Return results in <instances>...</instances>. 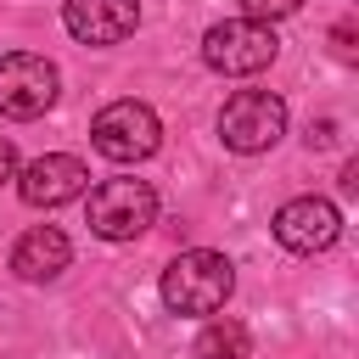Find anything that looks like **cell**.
<instances>
[{
	"mask_svg": "<svg viewBox=\"0 0 359 359\" xmlns=\"http://www.w3.org/2000/svg\"><path fill=\"white\" fill-rule=\"evenodd\" d=\"M163 303L168 314H219L236 292V264L224 252H208V247H191L180 252L168 269H163Z\"/></svg>",
	"mask_w": 359,
	"mask_h": 359,
	"instance_id": "6da1fadb",
	"label": "cell"
},
{
	"mask_svg": "<svg viewBox=\"0 0 359 359\" xmlns=\"http://www.w3.org/2000/svg\"><path fill=\"white\" fill-rule=\"evenodd\" d=\"M280 39L269 22H252V17H230V22H213L202 34V62L224 79H247V73H264L275 62Z\"/></svg>",
	"mask_w": 359,
	"mask_h": 359,
	"instance_id": "7a4b0ae2",
	"label": "cell"
},
{
	"mask_svg": "<svg viewBox=\"0 0 359 359\" xmlns=\"http://www.w3.org/2000/svg\"><path fill=\"white\" fill-rule=\"evenodd\" d=\"M90 230L101 241H135L157 224V191L146 180H107L90 191Z\"/></svg>",
	"mask_w": 359,
	"mask_h": 359,
	"instance_id": "3957f363",
	"label": "cell"
},
{
	"mask_svg": "<svg viewBox=\"0 0 359 359\" xmlns=\"http://www.w3.org/2000/svg\"><path fill=\"white\" fill-rule=\"evenodd\" d=\"M280 135H286V107H280V95H269V90H236V95L219 107V140H224L230 151H241V157L269 151Z\"/></svg>",
	"mask_w": 359,
	"mask_h": 359,
	"instance_id": "277c9868",
	"label": "cell"
},
{
	"mask_svg": "<svg viewBox=\"0 0 359 359\" xmlns=\"http://www.w3.org/2000/svg\"><path fill=\"white\" fill-rule=\"evenodd\" d=\"M90 146L107 157V163H140L163 146V123L146 101H112L95 112L90 123Z\"/></svg>",
	"mask_w": 359,
	"mask_h": 359,
	"instance_id": "5b68a950",
	"label": "cell"
},
{
	"mask_svg": "<svg viewBox=\"0 0 359 359\" xmlns=\"http://www.w3.org/2000/svg\"><path fill=\"white\" fill-rule=\"evenodd\" d=\"M62 79H56V62L50 56H34V50H11L0 56V118H39L50 101H56Z\"/></svg>",
	"mask_w": 359,
	"mask_h": 359,
	"instance_id": "8992f818",
	"label": "cell"
},
{
	"mask_svg": "<svg viewBox=\"0 0 359 359\" xmlns=\"http://www.w3.org/2000/svg\"><path fill=\"white\" fill-rule=\"evenodd\" d=\"M337 236H342V213H337L325 196H292V202L275 213V241H280L286 252L314 258V252H325Z\"/></svg>",
	"mask_w": 359,
	"mask_h": 359,
	"instance_id": "52a82bcc",
	"label": "cell"
},
{
	"mask_svg": "<svg viewBox=\"0 0 359 359\" xmlns=\"http://www.w3.org/2000/svg\"><path fill=\"white\" fill-rule=\"evenodd\" d=\"M84 185H90V168L73 151H45L17 174V196L28 208H62V202L84 196Z\"/></svg>",
	"mask_w": 359,
	"mask_h": 359,
	"instance_id": "ba28073f",
	"label": "cell"
},
{
	"mask_svg": "<svg viewBox=\"0 0 359 359\" xmlns=\"http://www.w3.org/2000/svg\"><path fill=\"white\" fill-rule=\"evenodd\" d=\"M62 22L79 45H118L140 28V6L135 0H67Z\"/></svg>",
	"mask_w": 359,
	"mask_h": 359,
	"instance_id": "9c48e42d",
	"label": "cell"
},
{
	"mask_svg": "<svg viewBox=\"0 0 359 359\" xmlns=\"http://www.w3.org/2000/svg\"><path fill=\"white\" fill-rule=\"evenodd\" d=\"M67 264H73V247H67V236H62L56 224H34V230H22L17 247H11V275L28 280V286L56 280Z\"/></svg>",
	"mask_w": 359,
	"mask_h": 359,
	"instance_id": "30bf717a",
	"label": "cell"
},
{
	"mask_svg": "<svg viewBox=\"0 0 359 359\" xmlns=\"http://www.w3.org/2000/svg\"><path fill=\"white\" fill-rule=\"evenodd\" d=\"M247 353H252V337L241 320H208L196 337V359H247Z\"/></svg>",
	"mask_w": 359,
	"mask_h": 359,
	"instance_id": "8fae6325",
	"label": "cell"
},
{
	"mask_svg": "<svg viewBox=\"0 0 359 359\" xmlns=\"http://www.w3.org/2000/svg\"><path fill=\"white\" fill-rule=\"evenodd\" d=\"M241 6H247L252 22H280V17H292L303 0H241Z\"/></svg>",
	"mask_w": 359,
	"mask_h": 359,
	"instance_id": "7c38bea8",
	"label": "cell"
},
{
	"mask_svg": "<svg viewBox=\"0 0 359 359\" xmlns=\"http://www.w3.org/2000/svg\"><path fill=\"white\" fill-rule=\"evenodd\" d=\"M353 39H359V34H353V22H337V28H331V45H337V56H342V62H353V56H359V50H353Z\"/></svg>",
	"mask_w": 359,
	"mask_h": 359,
	"instance_id": "4fadbf2b",
	"label": "cell"
},
{
	"mask_svg": "<svg viewBox=\"0 0 359 359\" xmlns=\"http://www.w3.org/2000/svg\"><path fill=\"white\" fill-rule=\"evenodd\" d=\"M6 180H17V146L0 135V185H6Z\"/></svg>",
	"mask_w": 359,
	"mask_h": 359,
	"instance_id": "5bb4252c",
	"label": "cell"
},
{
	"mask_svg": "<svg viewBox=\"0 0 359 359\" xmlns=\"http://www.w3.org/2000/svg\"><path fill=\"white\" fill-rule=\"evenodd\" d=\"M331 140H337V123H331V118H320V123L309 129V146H331Z\"/></svg>",
	"mask_w": 359,
	"mask_h": 359,
	"instance_id": "9a60e30c",
	"label": "cell"
},
{
	"mask_svg": "<svg viewBox=\"0 0 359 359\" xmlns=\"http://www.w3.org/2000/svg\"><path fill=\"white\" fill-rule=\"evenodd\" d=\"M342 191H348V196L359 191V163H348V168H342Z\"/></svg>",
	"mask_w": 359,
	"mask_h": 359,
	"instance_id": "2e32d148",
	"label": "cell"
}]
</instances>
